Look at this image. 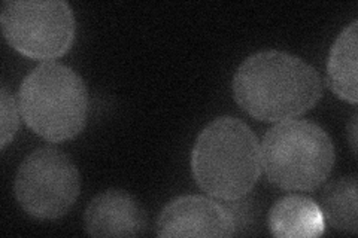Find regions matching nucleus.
Instances as JSON below:
<instances>
[{
  "mask_svg": "<svg viewBox=\"0 0 358 238\" xmlns=\"http://www.w3.org/2000/svg\"><path fill=\"white\" fill-rule=\"evenodd\" d=\"M236 103L250 117L282 122L303 115L322 96L318 72L299 57L263 51L248 57L233 77Z\"/></svg>",
  "mask_w": 358,
  "mask_h": 238,
  "instance_id": "f257e3e1",
  "label": "nucleus"
},
{
  "mask_svg": "<svg viewBox=\"0 0 358 238\" xmlns=\"http://www.w3.org/2000/svg\"><path fill=\"white\" fill-rule=\"evenodd\" d=\"M192 170L200 189L222 201H238L252 191L262 173V149L252 130L233 117H221L199 134Z\"/></svg>",
  "mask_w": 358,
  "mask_h": 238,
  "instance_id": "f03ea898",
  "label": "nucleus"
},
{
  "mask_svg": "<svg viewBox=\"0 0 358 238\" xmlns=\"http://www.w3.org/2000/svg\"><path fill=\"white\" fill-rule=\"evenodd\" d=\"M18 107L27 127L51 143L80 134L88 117V91L71 67L43 63L21 82Z\"/></svg>",
  "mask_w": 358,
  "mask_h": 238,
  "instance_id": "7ed1b4c3",
  "label": "nucleus"
},
{
  "mask_svg": "<svg viewBox=\"0 0 358 238\" xmlns=\"http://www.w3.org/2000/svg\"><path fill=\"white\" fill-rule=\"evenodd\" d=\"M260 149L268 182L285 191H315L329 179L336 158L329 134L309 121L276 124Z\"/></svg>",
  "mask_w": 358,
  "mask_h": 238,
  "instance_id": "20e7f679",
  "label": "nucleus"
},
{
  "mask_svg": "<svg viewBox=\"0 0 358 238\" xmlns=\"http://www.w3.org/2000/svg\"><path fill=\"white\" fill-rule=\"evenodd\" d=\"M0 24L6 42L33 60H54L72 48L76 33L73 10L63 0L5 2Z\"/></svg>",
  "mask_w": 358,
  "mask_h": 238,
  "instance_id": "39448f33",
  "label": "nucleus"
},
{
  "mask_svg": "<svg viewBox=\"0 0 358 238\" xmlns=\"http://www.w3.org/2000/svg\"><path fill=\"white\" fill-rule=\"evenodd\" d=\"M80 173L64 152L54 147L33 151L21 163L15 177V197L36 219L63 218L80 195Z\"/></svg>",
  "mask_w": 358,
  "mask_h": 238,
  "instance_id": "423d86ee",
  "label": "nucleus"
},
{
  "mask_svg": "<svg viewBox=\"0 0 358 238\" xmlns=\"http://www.w3.org/2000/svg\"><path fill=\"white\" fill-rule=\"evenodd\" d=\"M159 237H233L231 213L217 201L201 195H185L171 201L157 221Z\"/></svg>",
  "mask_w": 358,
  "mask_h": 238,
  "instance_id": "0eeeda50",
  "label": "nucleus"
},
{
  "mask_svg": "<svg viewBox=\"0 0 358 238\" xmlns=\"http://www.w3.org/2000/svg\"><path fill=\"white\" fill-rule=\"evenodd\" d=\"M147 214L138 200L121 189H108L90 201L84 225L93 237H138L147 230Z\"/></svg>",
  "mask_w": 358,
  "mask_h": 238,
  "instance_id": "6e6552de",
  "label": "nucleus"
},
{
  "mask_svg": "<svg viewBox=\"0 0 358 238\" xmlns=\"http://www.w3.org/2000/svg\"><path fill=\"white\" fill-rule=\"evenodd\" d=\"M268 230L279 238H313L326 232V219L313 200L288 195L278 200L268 211Z\"/></svg>",
  "mask_w": 358,
  "mask_h": 238,
  "instance_id": "1a4fd4ad",
  "label": "nucleus"
},
{
  "mask_svg": "<svg viewBox=\"0 0 358 238\" xmlns=\"http://www.w3.org/2000/svg\"><path fill=\"white\" fill-rule=\"evenodd\" d=\"M358 21L354 20L334 40L327 63V84L339 98L355 105Z\"/></svg>",
  "mask_w": 358,
  "mask_h": 238,
  "instance_id": "9d476101",
  "label": "nucleus"
},
{
  "mask_svg": "<svg viewBox=\"0 0 358 238\" xmlns=\"http://www.w3.org/2000/svg\"><path fill=\"white\" fill-rule=\"evenodd\" d=\"M355 176L339 177L324 188L321 210L324 219L334 230L355 234L358 228V195Z\"/></svg>",
  "mask_w": 358,
  "mask_h": 238,
  "instance_id": "9b49d317",
  "label": "nucleus"
},
{
  "mask_svg": "<svg viewBox=\"0 0 358 238\" xmlns=\"http://www.w3.org/2000/svg\"><path fill=\"white\" fill-rule=\"evenodd\" d=\"M0 106H2L0 107V119H2V130H0L2 131V143H0V147L3 151L14 140L20 126L18 103L5 85L2 87V91H0Z\"/></svg>",
  "mask_w": 358,
  "mask_h": 238,
  "instance_id": "f8f14e48",
  "label": "nucleus"
},
{
  "mask_svg": "<svg viewBox=\"0 0 358 238\" xmlns=\"http://www.w3.org/2000/svg\"><path fill=\"white\" fill-rule=\"evenodd\" d=\"M357 115H354L352 118V124H351V144H352V151L355 154L357 151Z\"/></svg>",
  "mask_w": 358,
  "mask_h": 238,
  "instance_id": "ddd939ff",
  "label": "nucleus"
}]
</instances>
